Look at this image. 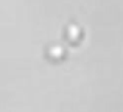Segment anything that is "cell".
<instances>
[{
    "label": "cell",
    "mask_w": 123,
    "mask_h": 112,
    "mask_svg": "<svg viewBox=\"0 0 123 112\" xmlns=\"http://www.w3.org/2000/svg\"><path fill=\"white\" fill-rule=\"evenodd\" d=\"M67 34H69V39L76 41L80 37V28L76 27V25H70L69 30H67Z\"/></svg>",
    "instance_id": "6da1fadb"
},
{
    "label": "cell",
    "mask_w": 123,
    "mask_h": 112,
    "mask_svg": "<svg viewBox=\"0 0 123 112\" xmlns=\"http://www.w3.org/2000/svg\"><path fill=\"white\" fill-rule=\"evenodd\" d=\"M48 53H50L51 56H55V58H56V56H61V55H62V47L55 45V47H51V48H50V52H48Z\"/></svg>",
    "instance_id": "7a4b0ae2"
}]
</instances>
